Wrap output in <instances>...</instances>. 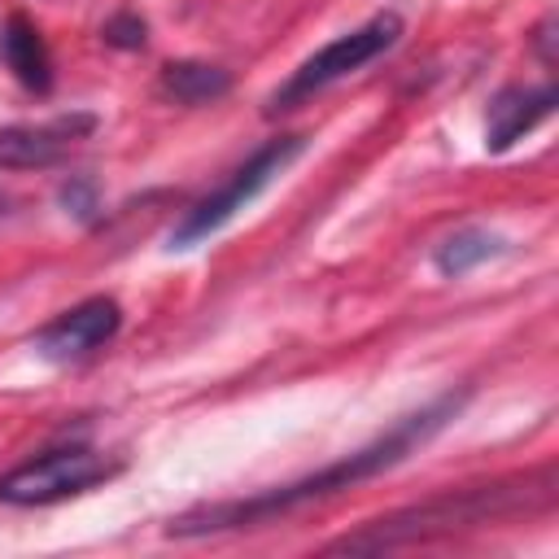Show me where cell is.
I'll return each mask as SVG.
<instances>
[{
	"mask_svg": "<svg viewBox=\"0 0 559 559\" xmlns=\"http://www.w3.org/2000/svg\"><path fill=\"white\" fill-rule=\"evenodd\" d=\"M463 406V393H445L437 402H428L424 411L397 419L384 437H376L371 445L293 480V485H280V489H266V493H253V498H240V502H214V507H192L183 511L179 520L166 524L170 537H210V533H231V528H258V524H271L275 515H288L306 502H319V498H332L341 489H354L380 472H389L393 463H402L415 445H424L432 432H441Z\"/></svg>",
	"mask_w": 559,
	"mask_h": 559,
	"instance_id": "6da1fadb",
	"label": "cell"
},
{
	"mask_svg": "<svg viewBox=\"0 0 559 559\" xmlns=\"http://www.w3.org/2000/svg\"><path fill=\"white\" fill-rule=\"evenodd\" d=\"M550 472H542L537 480H502V485H476V489H450L441 498H428L419 507L393 511L384 520H371L362 533H349L341 542H332V550H389V546H406L419 537H437V533H454V528H472L498 515H511L528 502H546L550 498Z\"/></svg>",
	"mask_w": 559,
	"mask_h": 559,
	"instance_id": "7a4b0ae2",
	"label": "cell"
},
{
	"mask_svg": "<svg viewBox=\"0 0 559 559\" xmlns=\"http://www.w3.org/2000/svg\"><path fill=\"white\" fill-rule=\"evenodd\" d=\"M306 153V135H275V140H266L249 162H240L214 192H205L179 223H175V231H170V249H192L197 240H205V236H214L236 210H245L280 170H288L297 157Z\"/></svg>",
	"mask_w": 559,
	"mask_h": 559,
	"instance_id": "3957f363",
	"label": "cell"
},
{
	"mask_svg": "<svg viewBox=\"0 0 559 559\" xmlns=\"http://www.w3.org/2000/svg\"><path fill=\"white\" fill-rule=\"evenodd\" d=\"M397 39H402V17H397V13H376V17H367L362 26L336 35L332 44H323L319 52H310V57L288 74V83L275 87V96L266 100V114H280V109L301 105L306 96L332 87L336 79H345V74L362 70L367 61H376L380 52H389Z\"/></svg>",
	"mask_w": 559,
	"mask_h": 559,
	"instance_id": "277c9868",
	"label": "cell"
},
{
	"mask_svg": "<svg viewBox=\"0 0 559 559\" xmlns=\"http://www.w3.org/2000/svg\"><path fill=\"white\" fill-rule=\"evenodd\" d=\"M109 476H114V463L100 450L61 445V450H44L31 463L0 476V502H9V507H48V502L87 493L92 485H100Z\"/></svg>",
	"mask_w": 559,
	"mask_h": 559,
	"instance_id": "5b68a950",
	"label": "cell"
},
{
	"mask_svg": "<svg viewBox=\"0 0 559 559\" xmlns=\"http://www.w3.org/2000/svg\"><path fill=\"white\" fill-rule=\"evenodd\" d=\"M122 328V306L114 297H87L70 310H61L52 323H44L35 332V349L52 362H79L87 354H96L100 345H109Z\"/></svg>",
	"mask_w": 559,
	"mask_h": 559,
	"instance_id": "8992f818",
	"label": "cell"
},
{
	"mask_svg": "<svg viewBox=\"0 0 559 559\" xmlns=\"http://www.w3.org/2000/svg\"><path fill=\"white\" fill-rule=\"evenodd\" d=\"M96 131V114H57L48 122H17V127H0V166L4 170H39L61 162L79 140H87Z\"/></svg>",
	"mask_w": 559,
	"mask_h": 559,
	"instance_id": "52a82bcc",
	"label": "cell"
},
{
	"mask_svg": "<svg viewBox=\"0 0 559 559\" xmlns=\"http://www.w3.org/2000/svg\"><path fill=\"white\" fill-rule=\"evenodd\" d=\"M550 114H555V87L550 83L498 92L493 105H489V122H485V148L489 153H507L515 140H524Z\"/></svg>",
	"mask_w": 559,
	"mask_h": 559,
	"instance_id": "ba28073f",
	"label": "cell"
},
{
	"mask_svg": "<svg viewBox=\"0 0 559 559\" xmlns=\"http://www.w3.org/2000/svg\"><path fill=\"white\" fill-rule=\"evenodd\" d=\"M0 61L4 70L31 87V92H48L52 87V57H48V44L39 35V26L26 17V13H9L0 22Z\"/></svg>",
	"mask_w": 559,
	"mask_h": 559,
	"instance_id": "9c48e42d",
	"label": "cell"
},
{
	"mask_svg": "<svg viewBox=\"0 0 559 559\" xmlns=\"http://www.w3.org/2000/svg\"><path fill=\"white\" fill-rule=\"evenodd\" d=\"M231 92V74L210 61H170L162 66V96L179 105H210Z\"/></svg>",
	"mask_w": 559,
	"mask_h": 559,
	"instance_id": "30bf717a",
	"label": "cell"
},
{
	"mask_svg": "<svg viewBox=\"0 0 559 559\" xmlns=\"http://www.w3.org/2000/svg\"><path fill=\"white\" fill-rule=\"evenodd\" d=\"M502 236H493V231H485V227H463V231H454V236H445L441 245H437V271L441 275H450V280H459V275H467V271H476L480 262H489V258H498L502 253Z\"/></svg>",
	"mask_w": 559,
	"mask_h": 559,
	"instance_id": "8fae6325",
	"label": "cell"
},
{
	"mask_svg": "<svg viewBox=\"0 0 559 559\" xmlns=\"http://www.w3.org/2000/svg\"><path fill=\"white\" fill-rule=\"evenodd\" d=\"M144 17H135V13H114L109 22H105V44H114V48H140L144 44Z\"/></svg>",
	"mask_w": 559,
	"mask_h": 559,
	"instance_id": "7c38bea8",
	"label": "cell"
},
{
	"mask_svg": "<svg viewBox=\"0 0 559 559\" xmlns=\"http://www.w3.org/2000/svg\"><path fill=\"white\" fill-rule=\"evenodd\" d=\"M61 205H66L70 214H79V218H92V210H96V188H92V179H70V183L61 188Z\"/></svg>",
	"mask_w": 559,
	"mask_h": 559,
	"instance_id": "4fadbf2b",
	"label": "cell"
},
{
	"mask_svg": "<svg viewBox=\"0 0 559 559\" xmlns=\"http://www.w3.org/2000/svg\"><path fill=\"white\" fill-rule=\"evenodd\" d=\"M550 31H555V17H546V22L537 26V48H542V61H546V66H555V48H550L555 35H550Z\"/></svg>",
	"mask_w": 559,
	"mask_h": 559,
	"instance_id": "5bb4252c",
	"label": "cell"
}]
</instances>
